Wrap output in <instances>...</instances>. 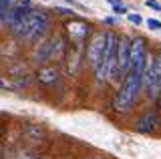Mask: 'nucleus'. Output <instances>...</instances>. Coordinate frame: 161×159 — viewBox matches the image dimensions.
Returning <instances> with one entry per match:
<instances>
[{
  "mask_svg": "<svg viewBox=\"0 0 161 159\" xmlns=\"http://www.w3.org/2000/svg\"><path fill=\"white\" fill-rule=\"evenodd\" d=\"M141 87H143V73H137V71H129L127 77H125L123 85L117 91V97H115V109L119 111H127V109L133 105V101L137 99Z\"/></svg>",
  "mask_w": 161,
  "mask_h": 159,
  "instance_id": "f257e3e1",
  "label": "nucleus"
},
{
  "mask_svg": "<svg viewBox=\"0 0 161 159\" xmlns=\"http://www.w3.org/2000/svg\"><path fill=\"white\" fill-rule=\"evenodd\" d=\"M47 26H48L47 14L40 12V10H32L26 16V20L14 30V34L20 38H26V41H38L44 34V30H47Z\"/></svg>",
  "mask_w": 161,
  "mask_h": 159,
  "instance_id": "f03ea898",
  "label": "nucleus"
},
{
  "mask_svg": "<svg viewBox=\"0 0 161 159\" xmlns=\"http://www.w3.org/2000/svg\"><path fill=\"white\" fill-rule=\"evenodd\" d=\"M131 44L133 41L123 36L117 44V77H127L131 71Z\"/></svg>",
  "mask_w": 161,
  "mask_h": 159,
  "instance_id": "7ed1b4c3",
  "label": "nucleus"
},
{
  "mask_svg": "<svg viewBox=\"0 0 161 159\" xmlns=\"http://www.w3.org/2000/svg\"><path fill=\"white\" fill-rule=\"evenodd\" d=\"M149 58H147V47H145L143 38H135L131 44V71L145 73Z\"/></svg>",
  "mask_w": 161,
  "mask_h": 159,
  "instance_id": "20e7f679",
  "label": "nucleus"
},
{
  "mask_svg": "<svg viewBox=\"0 0 161 159\" xmlns=\"http://www.w3.org/2000/svg\"><path fill=\"white\" fill-rule=\"evenodd\" d=\"M30 12H32V8H30L28 0H20L18 4H14L12 10H10V16H8V20H6V26L14 32L20 24L26 20V16H28Z\"/></svg>",
  "mask_w": 161,
  "mask_h": 159,
  "instance_id": "39448f33",
  "label": "nucleus"
},
{
  "mask_svg": "<svg viewBox=\"0 0 161 159\" xmlns=\"http://www.w3.org/2000/svg\"><path fill=\"white\" fill-rule=\"evenodd\" d=\"M105 42H107V32H99L91 38L89 42V48H87V58H89V64L91 67H97V63L101 61V54L105 51Z\"/></svg>",
  "mask_w": 161,
  "mask_h": 159,
  "instance_id": "423d86ee",
  "label": "nucleus"
},
{
  "mask_svg": "<svg viewBox=\"0 0 161 159\" xmlns=\"http://www.w3.org/2000/svg\"><path fill=\"white\" fill-rule=\"evenodd\" d=\"M53 52H54V41H42L38 44L36 52H34V61L44 63V61H48V58L53 57Z\"/></svg>",
  "mask_w": 161,
  "mask_h": 159,
  "instance_id": "0eeeda50",
  "label": "nucleus"
},
{
  "mask_svg": "<svg viewBox=\"0 0 161 159\" xmlns=\"http://www.w3.org/2000/svg\"><path fill=\"white\" fill-rule=\"evenodd\" d=\"M155 125H157V115H155V113H145V115L137 121V131L149 133V131L155 129Z\"/></svg>",
  "mask_w": 161,
  "mask_h": 159,
  "instance_id": "6e6552de",
  "label": "nucleus"
},
{
  "mask_svg": "<svg viewBox=\"0 0 161 159\" xmlns=\"http://www.w3.org/2000/svg\"><path fill=\"white\" fill-rule=\"evenodd\" d=\"M38 81L40 83H47V85H53V83L58 81V74L54 69H42V71L38 73Z\"/></svg>",
  "mask_w": 161,
  "mask_h": 159,
  "instance_id": "1a4fd4ad",
  "label": "nucleus"
},
{
  "mask_svg": "<svg viewBox=\"0 0 161 159\" xmlns=\"http://www.w3.org/2000/svg\"><path fill=\"white\" fill-rule=\"evenodd\" d=\"M12 8H14V0H0V24H6Z\"/></svg>",
  "mask_w": 161,
  "mask_h": 159,
  "instance_id": "9d476101",
  "label": "nucleus"
},
{
  "mask_svg": "<svg viewBox=\"0 0 161 159\" xmlns=\"http://www.w3.org/2000/svg\"><path fill=\"white\" fill-rule=\"evenodd\" d=\"M147 26L151 30H161V20H157V18H147Z\"/></svg>",
  "mask_w": 161,
  "mask_h": 159,
  "instance_id": "9b49d317",
  "label": "nucleus"
},
{
  "mask_svg": "<svg viewBox=\"0 0 161 159\" xmlns=\"http://www.w3.org/2000/svg\"><path fill=\"white\" fill-rule=\"evenodd\" d=\"M145 4H147L149 8H153V10H157V12H161V4L157 2V0H145Z\"/></svg>",
  "mask_w": 161,
  "mask_h": 159,
  "instance_id": "f8f14e48",
  "label": "nucleus"
},
{
  "mask_svg": "<svg viewBox=\"0 0 161 159\" xmlns=\"http://www.w3.org/2000/svg\"><path fill=\"white\" fill-rule=\"evenodd\" d=\"M127 18H129V22H133V24H141V22H143V18H141L139 14H127Z\"/></svg>",
  "mask_w": 161,
  "mask_h": 159,
  "instance_id": "ddd939ff",
  "label": "nucleus"
},
{
  "mask_svg": "<svg viewBox=\"0 0 161 159\" xmlns=\"http://www.w3.org/2000/svg\"><path fill=\"white\" fill-rule=\"evenodd\" d=\"M113 10L117 12V14H123V12H127V8H125V6H121V4H117V6H113Z\"/></svg>",
  "mask_w": 161,
  "mask_h": 159,
  "instance_id": "4468645a",
  "label": "nucleus"
},
{
  "mask_svg": "<svg viewBox=\"0 0 161 159\" xmlns=\"http://www.w3.org/2000/svg\"><path fill=\"white\" fill-rule=\"evenodd\" d=\"M18 159H30V157H24V155H22V157H18Z\"/></svg>",
  "mask_w": 161,
  "mask_h": 159,
  "instance_id": "2eb2a0df",
  "label": "nucleus"
},
{
  "mask_svg": "<svg viewBox=\"0 0 161 159\" xmlns=\"http://www.w3.org/2000/svg\"><path fill=\"white\" fill-rule=\"evenodd\" d=\"M2 87H4V83H2V81H0V89H2Z\"/></svg>",
  "mask_w": 161,
  "mask_h": 159,
  "instance_id": "dca6fc26",
  "label": "nucleus"
},
{
  "mask_svg": "<svg viewBox=\"0 0 161 159\" xmlns=\"http://www.w3.org/2000/svg\"><path fill=\"white\" fill-rule=\"evenodd\" d=\"M159 105H161V97H159Z\"/></svg>",
  "mask_w": 161,
  "mask_h": 159,
  "instance_id": "f3484780",
  "label": "nucleus"
}]
</instances>
